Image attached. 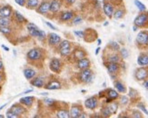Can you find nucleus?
I'll return each instance as SVG.
<instances>
[{
    "mask_svg": "<svg viewBox=\"0 0 148 118\" xmlns=\"http://www.w3.org/2000/svg\"><path fill=\"white\" fill-rule=\"evenodd\" d=\"M79 78H80V80L84 83H86V84H88L92 81L93 79V73H92V71L86 68V69H84L81 71V73L79 75Z\"/></svg>",
    "mask_w": 148,
    "mask_h": 118,
    "instance_id": "obj_1",
    "label": "nucleus"
},
{
    "mask_svg": "<svg viewBox=\"0 0 148 118\" xmlns=\"http://www.w3.org/2000/svg\"><path fill=\"white\" fill-rule=\"evenodd\" d=\"M59 52L60 55L63 56H66L70 54V52H71V45H70V43L67 40H64L60 43Z\"/></svg>",
    "mask_w": 148,
    "mask_h": 118,
    "instance_id": "obj_2",
    "label": "nucleus"
},
{
    "mask_svg": "<svg viewBox=\"0 0 148 118\" xmlns=\"http://www.w3.org/2000/svg\"><path fill=\"white\" fill-rule=\"evenodd\" d=\"M148 22V16L146 14H140L134 18V25L136 27H145Z\"/></svg>",
    "mask_w": 148,
    "mask_h": 118,
    "instance_id": "obj_3",
    "label": "nucleus"
},
{
    "mask_svg": "<svg viewBox=\"0 0 148 118\" xmlns=\"http://www.w3.org/2000/svg\"><path fill=\"white\" fill-rule=\"evenodd\" d=\"M42 57V53L39 49L37 48H33L28 51L27 53V58L30 59L32 61H36V60H39V59Z\"/></svg>",
    "mask_w": 148,
    "mask_h": 118,
    "instance_id": "obj_4",
    "label": "nucleus"
},
{
    "mask_svg": "<svg viewBox=\"0 0 148 118\" xmlns=\"http://www.w3.org/2000/svg\"><path fill=\"white\" fill-rule=\"evenodd\" d=\"M136 75V78L138 81H143L146 79L148 76V70L146 68L141 67L136 71V75Z\"/></svg>",
    "mask_w": 148,
    "mask_h": 118,
    "instance_id": "obj_5",
    "label": "nucleus"
},
{
    "mask_svg": "<svg viewBox=\"0 0 148 118\" xmlns=\"http://www.w3.org/2000/svg\"><path fill=\"white\" fill-rule=\"evenodd\" d=\"M61 62L59 59L57 58H53L52 60L50 61V64H49V68L52 70L53 72H56V73H58L61 69Z\"/></svg>",
    "mask_w": 148,
    "mask_h": 118,
    "instance_id": "obj_6",
    "label": "nucleus"
},
{
    "mask_svg": "<svg viewBox=\"0 0 148 118\" xmlns=\"http://www.w3.org/2000/svg\"><path fill=\"white\" fill-rule=\"evenodd\" d=\"M27 31L30 34V36H34V37H38V36L40 34V31H41L38 29V27L33 23H28L27 25Z\"/></svg>",
    "mask_w": 148,
    "mask_h": 118,
    "instance_id": "obj_7",
    "label": "nucleus"
},
{
    "mask_svg": "<svg viewBox=\"0 0 148 118\" xmlns=\"http://www.w3.org/2000/svg\"><path fill=\"white\" fill-rule=\"evenodd\" d=\"M136 42H137V44L142 45H147V43H148V33L145 32V31L138 33V35L136 36Z\"/></svg>",
    "mask_w": 148,
    "mask_h": 118,
    "instance_id": "obj_8",
    "label": "nucleus"
},
{
    "mask_svg": "<svg viewBox=\"0 0 148 118\" xmlns=\"http://www.w3.org/2000/svg\"><path fill=\"white\" fill-rule=\"evenodd\" d=\"M97 99H96V97L93 96V97H90L88 99L86 100L85 102V106L88 109H95L97 106Z\"/></svg>",
    "mask_w": 148,
    "mask_h": 118,
    "instance_id": "obj_9",
    "label": "nucleus"
},
{
    "mask_svg": "<svg viewBox=\"0 0 148 118\" xmlns=\"http://www.w3.org/2000/svg\"><path fill=\"white\" fill-rule=\"evenodd\" d=\"M48 42L50 45H56L61 42V37L57 34L52 33V34H50L48 36Z\"/></svg>",
    "mask_w": 148,
    "mask_h": 118,
    "instance_id": "obj_10",
    "label": "nucleus"
},
{
    "mask_svg": "<svg viewBox=\"0 0 148 118\" xmlns=\"http://www.w3.org/2000/svg\"><path fill=\"white\" fill-rule=\"evenodd\" d=\"M49 9H50V3L45 1L40 4V5L37 8L36 11H37V13H39V14L44 15V14H47V13L49 11Z\"/></svg>",
    "mask_w": 148,
    "mask_h": 118,
    "instance_id": "obj_11",
    "label": "nucleus"
},
{
    "mask_svg": "<svg viewBox=\"0 0 148 118\" xmlns=\"http://www.w3.org/2000/svg\"><path fill=\"white\" fill-rule=\"evenodd\" d=\"M12 15V8L9 5H5L0 8V17H9Z\"/></svg>",
    "mask_w": 148,
    "mask_h": 118,
    "instance_id": "obj_12",
    "label": "nucleus"
},
{
    "mask_svg": "<svg viewBox=\"0 0 148 118\" xmlns=\"http://www.w3.org/2000/svg\"><path fill=\"white\" fill-rule=\"evenodd\" d=\"M90 67V61L88 60L87 58H82L80 60L77 61V67L81 70H84V69H86V68H89Z\"/></svg>",
    "mask_w": 148,
    "mask_h": 118,
    "instance_id": "obj_13",
    "label": "nucleus"
},
{
    "mask_svg": "<svg viewBox=\"0 0 148 118\" xmlns=\"http://www.w3.org/2000/svg\"><path fill=\"white\" fill-rule=\"evenodd\" d=\"M104 12L106 16H108L109 18L113 16L114 14V6L112 4L110 3H105L104 4Z\"/></svg>",
    "mask_w": 148,
    "mask_h": 118,
    "instance_id": "obj_14",
    "label": "nucleus"
},
{
    "mask_svg": "<svg viewBox=\"0 0 148 118\" xmlns=\"http://www.w3.org/2000/svg\"><path fill=\"white\" fill-rule=\"evenodd\" d=\"M106 67H107V71L109 74H115V73H117L119 70V65L117 63L109 62L106 65Z\"/></svg>",
    "mask_w": 148,
    "mask_h": 118,
    "instance_id": "obj_15",
    "label": "nucleus"
},
{
    "mask_svg": "<svg viewBox=\"0 0 148 118\" xmlns=\"http://www.w3.org/2000/svg\"><path fill=\"white\" fill-rule=\"evenodd\" d=\"M106 95H107L106 102L107 103H110L111 101L115 100L118 97V93L115 90H114V89H109V90H107Z\"/></svg>",
    "mask_w": 148,
    "mask_h": 118,
    "instance_id": "obj_16",
    "label": "nucleus"
},
{
    "mask_svg": "<svg viewBox=\"0 0 148 118\" xmlns=\"http://www.w3.org/2000/svg\"><path fill=\"white\" fill-rule=\"evenodd\" d=\"M10 111H12L13 113L15 115H16L17 116L21 115L25 113V109L24 107H22L21 106H19V104H14V106H12L11 108H10Z\"/></svg>",
    "mask_w": 148,
    "mask_h": 118,
    "instance_id": "obj_17",
    "label": "nucleus"
},
{
    "mask_svg": "<svg viewBox=\"0 0 148 118\" xmlns=\"http://www.w3.org/2000/svg\"><path fill=\"white\" fill-rule=\"evenodd\" d=\"M137 64L140 67H147L148 65V55H140L137 58Z\"/></svg>",
    "mask_w": 148,
    "mask_h": 118,
    "instance_id": "obj_18",
    "label": "nucleus"
},
{
    "mask_svg": "<svg viewBox=\"0 0 148 118\" xmlns=\"http://www.w3.org/2000/svg\"><path fill=\"white\" fill-rule=\"evenodd\" d=\"M19 102H20V104H24V106H32V104L34 102V97L33 96H25V97L21 98V99L19 100Z\"/></svg>",
    "mask_w": 148,
    "mask_h": 118,
    "instance_id": "obj_19",
    "label": "nucleus"
},
{
    "mask_svg": "<svg viewBox=\"0 0 148 118\" xmlns=\"http://www.w3.org/2000/svg\"><path fill=\"white\" fill-rule=\"evenodd\" d=\"M82 114V110L79 106H73L70 112V116L73 118H79L80 115Z\"/></svg>",
    "mask_w": 148,
    "mask_h": 118,
    "instance_id": "obj_20",
    "label": "nucleus"
},
{
    "mask_svg": "<svg viewBox=\"0 0 148 118\" xmlns=\"http://www.w3.org/2000/svg\"><path fill=\"white\" fill-rule=\"evenodd\" d=\"M24 75L25 77L27 78V79L30 80L32 78H34L35 75H36V71L32 68H25L24 70Z\"/></svg>",
    "mask_w": 148,
    "mask_h": 118,
    "instance_id": "obj_21",
    "label": "nucleus"
},
{
    "mask_svg": "<svg viewBox=\"0 0 148 118\" xmlns=\"http://www.w3.org/2000/svg\"><path fill=\"white\" fill-rule=\"evenodd\" d=\"M46 88L47 90H56V89H60L61 88V84L58 81H52L49 84H47Z\"/></svg>",
    "mask_w": 148,
    "mask_h": 118,
    "instance_id": "obj_22",
    "label": "nucleus"
},
{
    "mask_svg": "<svg viewBox=\"0 0 148 118\" xmlns=\"http://www.w3.org/2000/svg\"><path fill=\"white\" fill-rule=\"evenodd\" d=\"M73 16H74V13L72 11L64 12L60 16V19L62 21H68V20H70V19H72Z\"/></svg>",
    "mask_w": 148,
    "mask_h": 118,
    "instance_id": "obj_23",
    "label": "nucleus"
},
{
    "mask_svg": "<svg viewBox=\"0 0 148 118\" xmlns=\"http://www.w3.org/2000/svg\"><path fill=\"white\" fill-rule=\"evenodd\" d=\"M60 9V4L59 2L57 1V0H53L52 2L50 3V9L49 11L53 12V13H56Z\"/></svg>",
    "mask_w": 148,
    "mask_h": 118,
    "instance_id": "obj_24",
    "label": "nucleus"
},
{
    "mask_svg": "<svg viewBox=\"0 0 148 118\" xmlns=\"http://www.w3.org/2000/svg\"><path fill=\"white\" fill-rule=\"evenodd\" d=\"M74 57L76 59V60H80L82 58H85L86 57L85 51H83L81 49H75L74 52Z\"/></svg>",
    "mask_w": 148,
    "mask_h": 118,
    "instance_id": "obj_25",
    "label": "nucleus"
},
{
    "mask_svg": "<svg viewBox=\"0 0 148 118\" xmlns=\"http://www.w3.org/2000/svg\"><path fill=\"white\" fill-rule=\"evenodd\" d=\"M31 84L36 87H43L44 86V80L40 77H36L34 80L31 81Z\"/></svg>",
    "mask_w": 148,
    "mask_h": 118,
    "instance_id": "obj_26",
    "label": "nucleus"
},
{
    "mask_svg": "<svg viewBox=\"0 0 148 118\" xmlns=\"http://www.w3.org/2000/svg\"><path fill=\"white\" fill-rule=\"evenodd\" d=\"M38 4H39V0H27V5L28 8H36L38 6Z\"/></svg>",
    "mask_w": 148,
    "mask_h": 118,
    "instance_id": "obj_27",
    "label": "nucleus"
},
{
    "mask_svg": "<svg viewBox=\"0 0 148 118\" xmlns=\"http://www.w3.org/2000/svg\"><path fill=\"white\" fill-rule=\"evenodd\" d=\"M56 116L58 118H68L70 117V114L66 110H59L56 114Z\"/></svg>",
    "mask_w": 148,
    "mask_h": 118,
    "instance_id": "obj_28",
    "label": "nucleus"
},
{
    "mask_svg": "<svg viewBox=\"0 0 148 118\" xmlns=\"http://www.w3.org/2000/svg\"><path fill=\"white\" fill-rule=\"evenodd\" d=\"M107 108L109 109V111H110V113L112 115L115 114V113H116L117 109H118V104L116 103H111V104H109L107 106Z\"/></svg>",
    "mask_w": 148,
    "mask_h": 118,
    "instance_id": "obj_29",
    "label": "nucleus"
},
{
    "mask_svg": "<svg viewBox=\"0 0 148 118\" xmlns=\"http://www.w3.org/2000/svg\"><path fill=\"white\" fill-rule=\"evenodd\" d=\"M114 86H115V88H116V90L118 92H120V93H125V87L121 82H115L114 83Z\"/></svg>",
    "mask_w": 148,
    "mask_h": 118,
    "instance_id": "obj_30",
    "label": "nucleus"
},
{
    "mask_svg": "<svg viewBox=\"0 0 148 118\" xmlns=\"http://www.w3.org/2000/svg\"><path fill=\"white\" fill-rule=\"evenodd\" d=\"M124 15H125V11L123 9H118V10H116L113 14V16H114V17L115 19H120V18H122V17L124 16Z\"/></svg>",
    "mask_w": 148,
    "mask_h": 118,
    "instance_id": "obj_31",
    "label": "nucleus"
},
{
    "mask_svg": "<svg viewBox=\"0 0 148 118\" xmlns=\"http://www.w3.org/2000/svg\"><path fill=\"white\" fill-rule=\"evenodd\" d=\"M10 20L8 17H0V25L1 27H9Z\"/></svg>",
    "mask_w": 148,
    "mask_h": 118,
    "instance_id": "obj_32",
    "label": "nucleus"
},
{
    "mask_svg": "<svg viewBox=\"0 0 148 118\" xmlns=\"http://www.w3.org/2000/svg\"><path fill=\"white\" fill-rule=\"evenodd\" d=\"M15 16H16V19L17 22H19V23H24V22H25V18L18 11H16L15 12Z\"/></svg>",
    "mask_w": 148,
    "mask_h": 118,
    "instance_id": "obj_33",
    "label": "nucleus"
},
{
    "mask_svg": "<svg viewBox=\"0 0 148 118\" xmlns=\"http://www.w3.org/2000/svg\"><path fill=\"white\" fill-rule=\"evenodd\" d=\"M134 5H136L137 6V8H138L141 12H144V11H145V9H146L145 5L142 2L138 1V0H134Z\"/></svg>",
    "mask_w": 148,
    "mask_h": 118,
    "instance_id": "obj_34",
    "label": "nucleus"
},
{
    "mask_svg": "<svg viewBox=\"0 0 148 118\" xmlns=\"http://www.w3.org/2000/svg\"><path fill=\"white\" fill-rule=\"evenodd\" d=\"M0 32H1L2 34L8 36L11 33V28L9 27H1V25H0Z\"/></svg>",
    "mask_w": 148,
    "mask_h": 118,
    "instance_id": "obj_35",
    "label": "nucleus"
},
{
    "mask_svg": "<svg viewBox=\"0 0 148 118\" xmlns=\"http://www.w3.org/2000/svg\"><path fill=\"white\" fill-rule=\"evenodd\" d=\"M119 60H120V58H119V56H117V55H113V56H110L108 57V62L118 63Z\"/></svg>",
    "mask_w": 148,
    "mask_h": 118,
    "instance_id": "obj_36",
    "label": "nucleus"
},
{
    "mask_svg": "<svg viewBox=\"0 0 148 118\" xmlns=\"http://www.w3.org/2000/svg\"><path fill=\"white\" fill-rule=\"evenodd\" d=\"M101 113H102V115L104 116V117H109V116H110V115H112V114L110 113V111H109V109L107 108V106L103 108L102 111H101Z\"/></svg>",
    "mask_w": 148,
    "mask_h": 118,
    "instance_id": "obj_37",
    "label": "nucleus"
},
{
    "mask_svg": "<svg viewBox=\"0 0 148 118\" xmlns=\"http://www.w3.org/2000/svg\"><path fill=\"white\" fill-rule=\"evenodd\" d=\"M110 47L114 51H119L120 50V45L116 42H110Z\"/></svg>",
    "mask_w": 148,
    "mask_h": 118,
    "instance_id": "obj_38",
    "label": "nucleus"
},
{
    "mask_svg": "<svg viewBox=\"0 0 148 118\" xmlns=\"http://www.w3.org/2000/svg\"><path fill=\"white\" fill-rule=\"evenodd\" d=\"M120 52H121V56H122V57H123V58H127L128 56H129V53H128V50H126L125 48L121 49Z\"/></svg>",
    "mask_w": 148,
    "mask_h": 118,
    "instance_id": "obj_39",
    "label": "nucleus"
},
{
    "mask_svg": "<svg viewBox=\"0 0 148 118\" xmlns=\"http://www.w3.org/2000/svg\"><path fill=\"white\" fill-rule=\"evenodd\" d=\"M6 117L8 118H16V117H18L16 115H15L14 113L12 112V111H8V113H6Z\"/></svg>",
    "mask_w": 148,
    "mask_h": 118,
    "instance_id": "obj_40",
    "label": "nucleus"
},
{
    "mask_svg": "<svg viewBox=\"0 0 148 118\" xmlns=\"http://www.w3.org/2000/svg\"><path fill=\"white\" fill-rule=\"evenodd\" d=\"M137 107L138 108H140L141 110H143L144 111V113L145 114V115H148V112H147V110L145 109V106L142 104V103H139L138 104H137Z\"/></svg>",
    "mask_w": 148,
    "mask_h": 118,
    "instance_id": "obj_41",
    "label": "nucleus"
},
{
    "mask_svg": "<svg viewBox=\"0 0 148 118\" xmlns=\"http://www.w3.org/2000/svg\"><path fill=\"white\" fill-rule=\"evenodd\" d=\"M47 37V35H46V33H45L43 30H41L40 31V34H39V36H38V39H39V40H44L45 38Z\"/></svg>",
    "mask_w": 148,
    "mask_h": 118,
    "instance_id": "obj_42",
    "label": "nucleus"
},
{
    "mask_svg": "<svg viewBox=\"0 0 148 118\" xmlns=\"http://www.w3.org/2000/svg\"><path fill=\"white\" fill-rule=\"evenodd\" d=\"M82 20L83 19L80 17V16H77L74 19V21H73V24L74 25H79L80 23H82Z\"/></svg>",
    "mask_w": 148,
    "mask_h": 118,
    "instance_id": "obj_43",
    "label": "nucleus"
},
{
    "mask_svg": "<svg viewBox=\"0 0 148 118\" xmlns=\"http://www.w3.org/2000/svg\"><path fill=\"white\" fill-rule=\"evenodd\" d=\"M25 1H27V0H15V2L21 6H24L25 5Z\"/></svg>",
    "mask_w": 148,
    "mask_h": 118,
    "instance_id": "obj_44",
    "label": "nucleus"
},
{
    "mask_svg": "<svg viewBox=\"0 0 148 118\" xmlns=\"http://www.w3.org/2000/svg\"><path fill=\"white\" fill-rule=\"evenodd\" d=\"M55 100H53V99H46L45 100V103H46L47 106H52V104H55Z\"/></svg>",
    "mask_w": 148,
    "mask_h": 118,
    "instance_id": "obj_45",
    "label": "nucleus"
},
{
    "mask_svg": "<svg viewBox=\"0 0 148 118\" xmlns=\"http://www.w3.org/2000/svg\"><path fill=\"white\" fill-rule=\"evenodd\" d=\"M75 35L76 36H78V37H84V32L83 31H75Z\"/></svg>",
    "mask_w": 148,
    "mask_h": 118,
    "instance_id": "obj_46",
    "label": "nucleus"
},
{
    "mask_svg": "<svg viewBox=\"0 0 148 118\" xmlns=\"http://www.w3.org/2000/svg\"><path fill=\"white\" fill-rule=\"evenodd\" d=\"M136 94H137V92L136 91V90H134V89H130V93H129V96H131V97H134L136 95Z\"/></svg>",
    "mask_w": 148,
    "mask_h": 118,
    "instance_id": "obj_47",
    "label": "nucleus"
},
{
    "mask_svg": "<svg viewBox=\"0 0 148 118\" xmlns=\"http://www.w3.org/2000/svg\"><path fill=\"white\" fill-rule=\"evenodd\" d=\"M46 25H47L48 27H50L51 29H53V30H56V29H57V28H56V27H55V25H53L52 24H51V23H49V22H46Z\"/></svg>",
    "mask_w": 148,
    "mask_h": 118,
    "instance_id": "obj_48",
    "label": "nucleus"
},
{
    "mask_svg": "<svg viewBox=\"0 0 148 118\" xmlns=\"http://www.w3.org/2000/svg\"><path fill=\"white\" fill-rule=\"evenodd\" d=\"M133 116H134V117H138V118H141V117H142V115H141L139 112H137V111H134V112L133 113Z\"/></svg>",
    "mask_w": 148,
    "mask_h": 118,
    "instance_id": "obj_49",
    "label": "nucleus"
},
{
    "mask_svg": "<svg viewBox=\"0 0 148 118\" xmlns=\"http://www.w3.org/2000/svg\"><path fill=\"white\" fill-rule=\"evenodd\" d=\"M127 102H128V98L126 96H123V97H122V104H125Z\"/></svg>",
    "mask_w": 148,
    "mask_h": 118,
    "instance_id": "obj_50",
    "label": "nucleus"
},
{
    "mask_svg": "<svg viewBox=\"0 0 148 118\" xmlns=\"http://www.w3.org/2000/svg\"><path fill=\"white\" fill-rule=\"evenodd\" d=\"M66 3H67V4L72 5V4H74V3L75 2V0H66Z\"/></svg>",
    "mask_w": 148,
    "mask_h": 118,
    "instance_id": "obj_51",
    "label": "nucleus"
},
{
    "mask_svg": "<svg viewBox=\"0 0 148 118\" xmlns=\"http://www.w3.org/2000/svg\"><path fill=\"white\" fill-rule=\"evenodd\" d=\"M2 47H3L5 51H9V48H8V47H6L5 45H2Z\"/></svg>",
    "mask_w": 148,
    "mask_h": 118,
    "instance_id": "obj_52",
    "label": "nucleus"
},
{
    "mask_svg": "<svg viewBox=\"0 0 148 118\" xmlns=\"http://www.w3.org/2000/svg\"><path fill=\"white\" fill-rule=\"evenodd\" d=\"M3 69V62L0 61V71H1Z\"/></svg>",
    "mask_w": 148,
    "mask_h": 118,
    "instance_id": "obj_53",
    "label": "nucleus"
},
{
    "mask_svg": "<svg viewBox=\"0 0 148 118\" xmlns=\"http://www.w3.org/2000/svg\"><path fill=\"white\" fill-rule=\"evenodd\" d=\"M144 86H145V88H148V81H145V82Z\"/></svg>",
    "mask_w": 148,
    "mask_h": 118,
    "instance_id": "obj_54",
    "label": "nucleus"
},
{
    "mask_svg": "<svg viewBox=\"0 0 148 118\" xmlns=\"http://www.w3.org/2000/svg\"><path fill=\"white\" fill-rule=\"evenodd\" d=\"M99 50H100V47H98L97 49H96V51H95V55H97V54L99 53Z\"/></svg>",
    "mask_w": 148,
    "mask_h": 118,
    "instance_id": "obj_55",
    "label": "nucleus"
},
{
    "mask_svg": "<svg viewBox=\"0 0 148 118\" xmlns=\"http://www.w3.org/2000/svg\"><path fill=\"white\" fill-rule=\"evenodd\" d=\"M2 80H3V75L0 74V82H2Z\"/></svg>",
    "mask_w": 148,
    "mask_h": 118,
    "instance_id": "obj_56",
    "label": "nucleus"
},
{
    "mask_svg": "<svg viewBox=\"0 0 148 118\" xmlns=\"http://www.w3.org/2000/svg\"><path fill=\"white\" fill-rule=\"evenodd\" d=\"M136 29H137V27H136V25H134V31H136Z\"/></svg>",
    "mask_w": 148,
    "mask_h": 118,
    "instance_id": "obj_57",
    "label": "nucleus"
},
{
    "mask_svg": "<svg viewBox=\"0 0 148 118\" xmlns=\"http://www.w3.org/2000/svg\"><path fill=\"white\" fill-rule=\"evenodd\" d=\"M5 106H6V104H4V106H2L1 107H0V110H1V109H3V108H4V107Z\"/></svg>",
    "mask_w": 148,
    "mask_h": 118,
    "instance_id": "obj_58",
    "label": "nucleus"
},
{
    "mask_svg": "<svg viewBox=\"0 0 148 118\" xmlns=\"http://www.w3.org/2000/svg\"><path fill=\"white\" fill-rule=\"evenodd\" d=\"M101 44V39H98V45Z\"/></svg>",
    "mask_w": 148,
    "mask_h": 118,
    "instance_id": "obj_59",
    "label": "nucleus"
},
{
    "mask_svg": "<svg viewBox=\"0 0 148 118\" xmlns=\"http://www.w3.org/2000/svg\"><path fill=\"white\" fill-rule=\"evenodd\" d=\"M4 117V115H0V118H3Z\"/></svg>",
    "mask_w": 148,
    "mask_h": 118,
    "instance_id": "obj_60",
    "label": "nucleus"
},
{
    "mask_svg": "<svg viewBox=\"0 0 148 118\" xmlns=\"http://www.w3.org/2000/svg\"><path fill=\"white\" fill-rule=\"evenodd\" d=\"M147 16H148V14H147Z\"/></svg>",
    "mask_w": 148,
    "mask_h": 118,
    "instance_id": "obj_61",
    "label": "nucleus"
}]
</instances>
